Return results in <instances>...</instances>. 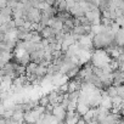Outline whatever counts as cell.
<instances>
[{
  "label": "cell",
  "mask_w": 124,
  "mask_h": 124,
  "mask_svg": "<svg viewBox=\"0 0 124 124\" xmlns=\"http://www.w3.org/2000/svg\"><path fill=\"white\" fill-rule=\"evenodd\" d=\"M49 103H50V97H49V95H45V96H43V97L39 99V105H40V106L46 107Z\"/></svg>",
  "instance_id": "1"
}]
</instances>
